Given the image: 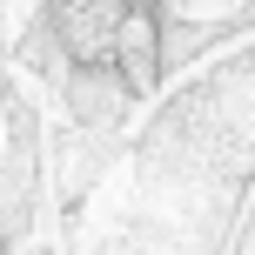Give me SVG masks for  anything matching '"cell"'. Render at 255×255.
<instances>
[{"mask_svg": "<svg viewBox=\"0 0 255 255\" xmlns=\"http://www.w3.org/2000/svg\"><path fill=\"white\" fill-rule=\"evenodd\" d=\"M134 13H141V0H47L54 40H61L67 61L88 67V74H94V67H115Z\"/></svg>", "mask_w": 255, "mask_h": 255, "instance_id": "obj_1", "label": "cell"}]
</instances>
